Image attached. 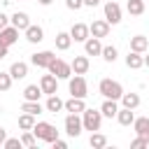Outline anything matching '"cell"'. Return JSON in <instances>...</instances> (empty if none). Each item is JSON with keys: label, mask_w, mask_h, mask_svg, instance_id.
Instances as JSON below:
<instances>
[{"label": "cell", "mask_w": 149, "mask_h": 149, "mask_svg": "<svg viewBox=\"0 0 149 149\" xmlns=\"http://www.w3.org/2000/svg\"><path fill=\"white\" fill-rule=\"evenodd\" d=\"M84 5L86 7H95V5H100V0H84Z\"/></svg>", "instance_id": "obj_41"}, {"label": "cell", "mask_w": 149, "mask_h": 149, "mask_svg": "<svg viewBox=\"0 0 149 149\" xmlns=\"http://www.w3.org/2000/svg\"><path fill=\"white\" fill-rule=\"evenodd\" d=\"M130 126H133V130H135L140 137H144V140L149 142V116H135V121H133Z\"/></svg>", "instance_id": "obj_11"}, {"label": "cell", "mask_w": 149, "mask_h": 149, "mask_svg": "<svg viewBox=\"0 0 149 149\" xmlns=\"http://www.w3.org/2000/svg\"><path fill=\"white\" fill-rule=\"evenodd\" d=\"M5 26H9V19H7V16H5L2 12H0V30H2Z\"/></svg>", "instance_id": "obj_39"}, {"label": "cell", "mask_w": 149, "mask_h": 149, "mask_svg": "<svg viewBox=\"0 0 149 149\" xmlns=\"http://www.w3.org/2000/svg\"><path fill=\"white\" fill-rule=\"evenodd\" d=\"M7 49H9V47H5V44H0V61H2L5 56H7Z\"/></svg>", "instance_id": "obj_40"}, {"label": "cell", "mask_w": 149, "mask_h": 149, "mask_svg": "<svg viewBox=\"0 0 149 149\" xmlns=\"http://www.w3.org/2000/svg\"><path fill=\"white\" fill-rule=\"evenodd\" d=\"M9 21H12V26H14L16 30H26V28L30 26V16H28L26 12H16Z\"/></svg>", "instance_id": "obj_18"}, {"label": "cell", "mask_w": 149, "mask_h": 149, "mask_svg": "<svg viewBox=\"0 0 149 149\" xmlns=\"http://www.w3.org/2000/svg\"><path fill=\"white\" fill-rule=\"evenodd\" d=\"M126 65H128L130 70H140V68H144L142 54H137V51H128V56H126Z\"/></svg>", "instance_id": "obj_22"}, {"label": "cell", "mask_w": 149, "mask_h": 149, "mask_svg": "<svg viewBox=\"0 0 149 149\" xmlns=\"http://www.w3.org/2000/svg\"><path fill=\"white\" fill-rule=\"evenodd\" d=\"M37 2H40V5H44V7H47V5H51V2H54V0H37Z\"/></svg>", "instance_id": "obj_43"}, {"label": "cell", "mask_w": 149, "mask_h": 149, "mask_svg": "<svg viewBox=\"0 0 149 149\" xmlns=\"http://www.w3.org/2000/svg\"><path fill=\"white\" fill-rule=\"evenodd\" d=\"M142 61H144V65L149 68V56H142Z\"/></svg>", "instance_id": "obj_44"}, {"label": "cell", "mask_w": 149, "mask_h": 149, "mask_svg": "<svg viewBox=\"0 0 149 149\" xmlns=\"http://www.w3.org/2000/svg\"><path fill=\"white\" fill-rule=\"evenodd\" d=\"M100 123H102V112L100 109H84L81 112V126L84 130H100Z\"/></svg>", "instance_id": "obj_3"}, {"label": "cell", "mask_w": 149, "mask_h": 149, "mask_svg": "<svg viewBox=\"0 0 149 149\" xmlns=\"http://www.w3.org/2000/svg\"><path fill=\"white\" fill-rule=\"evenodd\" d=\"M84 51H86V56H100V51H102L100 40L93 37V35H88V37L84 40Z\"/></svg>", "instance_id": "obj_14"}, {"label": "cell", "mask_w": 149, "mask_h": 149, "mask_svg": "<svg viewBox=\"0 0 149 149\" xmlns=\"http://www.w3.org/2000/svg\"><path fill=\"white\" fill-rule=\"evenodd\" d=\"M56 79H70L72 77V68H70V63H65V61H61V58H54L51 63H49V68H47Z\"/></svg>", "instance_id": "obj_5"}, {"label": "cell", "mask_w": 149, "mask_h": 149, "mask_svg": "<svg viewBox=\"0 0 149 149\" xmlns=\"http://www.w3.org/2000/svg\"><path fill=\"white\" fill-rule=\"evenodd\" d=\"M65 7L77 12V9H81V7H84V0H65Z\"/></svg>", "instance_id": "obj_37"}, {"label": "cell", "mask_w": 149, "mask_h": 149, "mask_svg": "<svg viewBox=\"0 0 149 149\" xmlns=\"http://www.w3.org/2000/svg\"><path fill=\"white\" fill-rule=\"evenodd\" d=\"M88 142H91L93 149H102V147H107V137H105L102 133H95V130L91 133V140H88Z\"/></svg>", "instance_id": "obj_31"}, {"label": "cell", "mask_w": 149, "mask_h": 149, "mask_svg": "<svg viewBox=\"0 0 149 149\" xmlns=\"http://www.w3.org/2000/svg\"><path fill=\"white\" fill-rule=\"evenodd\" d=\"M23 33H26V40H28V42H33V44H37V42H42V40H44V30H42L40 26H33V23H30Z\"/></svg>", "instance_id": "obj_17"}, {"label": "cell", "mask_w": 149, "mask_h": 149, "mask_svg": "<svg viewBox=\"0 0 149 149\" xmlns=\"http://www.w3.org/2000/svg\"><path fill=\"white\" fill-rule=\"evenodd\" d=\"M149 49V40L144 35H135L130 37V51H137V54H144Z\"/></svg>", "instance_id": "obj_19"}, {"label": "cell", "mask_w": 149, "mask_h": 149, "mask_svg": "<svg viewBox=\"0 0 149 149\" xmlns=\"http://www.w3.org/2000/svg\"><path fill=\"white\" fill-rule=\"evenodd\" d=\"M63 109L70 112V114H81L86 109V102H84V98H70V100L63 102Z\"/></svg>", "instance_id": "obj_15"}, {"label": "cell", "mask_w": 149, "mask_h": 149, "mask_svg": "<svg viewBox=\"0 0 149 149\" xmlns=\"http://www.w3.org/2000/svg\"><path fill=\"white\" fill-rule=\"evenodd\" d=\"M142 147H149V142H147L144 137H140V135H137V137L130 142V149H142Z\"/></svg>", "instance_id": "obj_36"}, {"label": "cell", "mask_w": 149, "mask_h": 149, "mask_svg": "<svg viewBox=\"0 0 149 149\" xmlns=\"http://www.w3.org/2000/svg\"><path fill=\"white\" fill-rule=\"evenodd\" d=\"M81 130H84L81 116H79V114H68V116H65V133H68L70 137H79Z\"/></svg>", "instance_id": "obj_7"}, {"label": "cell", "mask_w": 149, "mask_h": 149, "mask_svg": "<svg viewBox=\"0 0 149 149\" xmlns=\"http://www.w3.org/2000/svg\"><path fill=\"white\" fill-rule=\"evenodd\" d=\"M68 88H70V95H72V98H86V95H88V84H86L84 74H74V77H70Z\"/></svg>", "instance_id": "obj_4"}, {"label": "cell", "mask_w": 149, "mask_h": 149, "mask_svg": "<svg viewBox=\"0 0 149 149\" xmlns=\"http://www.w3.org/2000/svg\"><path fill=\"white\" fill-rule=\"evenodd\" d=\"M105 21L109 26L121 23V7H119V2H114V0H107L105 2Z\"/></svg>", "instance_id": "obj_6"}, {"label": "cell", "mask_w": 149, "mask_h": 149, "mask_svg": "<svg viewBox=\"0 0 149 149\" xmlns=\"http://www.w3.org/2000/svg\"><path fill=\"white\" fill-rule=\"evenodd\" d=\"M33 135H35L37 140L51 144V142L58 137V130H56V126L49 123V121H35V126H33Z\"/></svg>", "instance_id": "obj_1"}, {"label": "cell", "mask_w": 149, "mask_h": 149, "mask_svg": "<svg viewBox=\"0 0 149 149\" xmlns=\"http://www.w3.org/2000/svg\"><path fill=\"white\" fill-rule=\"evenodd\" d=\"M16 40H19V30H16L14 26H5V28L0 30V44H5V47H12Z\"/></svg>", "instance_id": "obj_13"}, {"label": "cell", "mask_w": 149, "mask_h": 149, "mask_svg": "<svg viewBox=\"0 0 149 149\" xmlns=\"http://www.w3.org/2000/svg\"><path fill=\"white\" fill-rule=\"evenodd\" d=\"M12 74L9 72H0V91H9L12 88Z\"/></svg>", "instance_id": "obj_34"}, {"label": "cell", "mask_w": 149, "mask_h": 149, "mask_svg": "<svg viewBox=\"0 0 149 149\" xmlns=\"http://www.w3.org/2000/svg\"><path fill=\"white\" fill-rule=\"evenodd\" d=\"M40 95H42V88L37 84H28L23 88V100H40Z\"/></svg>", "instance_id": "obj_27"}, {"label": "cell", "mask_w": 149, "mask_h": 149, "mask_svg": "<svg viewBox=\"0 0 149 149\" xmlns=\"http://www.w3.org/2000/svg\"><path fill=\"white\" fill-rule=\"evenodd\" d=\"M44 107H47V112L56 114V112H61V109H63V100L54 93V95H49V100H47V105H44Z\"/></svg>", "instance_id": "obj_29"}, {"label": "cell", "mask_w": 149, "mask_h": 149, "mask_svg": "<svg viewBox=\"0 0 149 149\" xmlns=\"http://www.w3.org/2000/svg\"><path fill=\"white\" fill-rule=\"evenodd\" d=\"M21 112H28V114L37 116V114H42V105H40V100H23Z\"/></svg>", "instance_id": "obj_25"}, {"label": "cell", "mask_w": 149, "mask_h": 149, "mask_svg": "<svg viewBox=\"0 0 149 149\" xmlns=\"http://www.w3.org/2000/svg\"><path fill=\"white\" fill-rule=\"evenodd\" d=\"M128 14L130 16H140V14H144V0H128Z\"/></svg>", "instance_id": "obj_28"}, {"label": "cell", "mask_w": 149, "mask_h": 149, "mask_svg": "<svg viewBox=\"0 0 149 149\" xmlns=\"http://www.w3.org/2000/svg\"><path fill=\"white\" fill-rule=\"evenodd\" d=\"M70 44H72L70 33H58V35H56V49H58V51H68Z\"/></svg>", "instance_id": "obj_26"}, {"label": "cell", "mask_w": 149, "mask_h": 149, "mask_svg": "<svg viewBox=\"0 0 149 149\" xmlns=\"http://www.w3.org/2000/svg\"><path fill=\"white\" fill-rule=\"evenodd\" d=\"M2 147H5V149H16V147H21V140H19V137H7V140L2 142Z\"/></svg>", "instance_id": "obj_35"}, {"label": "cell", "mask_w": 149, "mask_h": 149, "mask_svg": "<svg viewBox=\"0 0 149 149\" xmlns=\"http://www.w3.org/2000/svg\"><path fill=\"white\" fill-rule=\"evenodd\" d=\"M100 56H102L107 63H114V61H116V56H119V51H116V47H112V44H109V47H102Z\"/></svg>", "instance_id": "obj_32"}, {"label": "cell", "mask_w": 149, "mask_h": 149, "mask_svg": "<svg viewBox=\"0 0 149 149\" xmlns=\"http://www.w3.org/2000/svg\"><path fill=\"white\" fill-rule=\"evenodd\" d=\"M33 126H35V116L28 114V112H23V114L19 116V128H21V130H33Z\"/></svg>", "instance_id": "obj_30"}, {"label": "cell", "mask_w": 149, "mask_h": 149, "mask_svg": "<svg viewBox=\"0 0 149 149\" xmlns=\"http://www.w3.org/2000/svg\"><path fill=\"white\" fill-rule=\"evenodd\" d=\"M54 58H56L54 51H37V54L30 56V63H33L35 68H49V63H51Z\"/></svg>", "instance_id": "obj_9"}, {"label": "cell", "mask_w": 149, "mask_h": 149, "mask_svg": "<svg viewBox=\"0 0 149 149\" xmlns=\"http://www.w3.org/2000/svg\"><path fill=\"white\" fill-rule=\"evenodd\" d=\"M70 68H72L74 74H86L88 68H91V61H88V56H74L72 63H70Z\"/></svg>", "instance_id": "obj_12"}, {"label": "cell", "mask_w": 149, "mask_h": 149, "mask_svg": "<svg viewBox=\"0 0 149 149\" xmlns=\"http://www.w3.org/2000/svg\"><path fill=\"white\" fill-rule=\"evenodd\" d=\"M88 35H91V33H88V26H86V23H74V26L70 28V37H72L74 42H84Z\"/></svg>", "instance_id": "obj_16"}, {"label": "cell", "mask_w": 149, "mask_h": 149, "mask_svg": "<svg viewBox=\"0 0 149 149\" xmlns=\"http://www.w3.org/2000/svg\"><path fill=\"white\" fill-rule=\"evenodd\" d=\"M40 88H42V93L44 95H54V93H58V79L49 72V74H42V79H40Z\"/></svg>", "instance_id": "obj_8"}, {"label": "cell", "mask_w": 149, "mask_h": 149, "mask_svg": "<svg viewBox=\"0 0 149 149\" xmlns=\"http://www.w3.org/2000/svg\"><path fill=\"white\" fill-rule=\"evenodd\" d=\"M100 112H102V116H107V119H114V116H116V112H119V105H116V100H109V98H105V102L100 105Z\"/></svg>", "instance_id": "obj_21"}, {"label": "cell", "mask_w": 149, "mask_h": 149, "mask_svg": "<svg viewBox=\"0 0 149 149\" xmlns=\"http://www.w3.org/2000/svg\"><path fill=\"white\" fill-rule=\"evenodd\" d=\"M5 140H7V130H5V128H0V147H2V142H5Z\"/></svg>", "instance_id": "obj_42"}, {"label": "cell", "mask_w": 149, "mask_h": 149, "mask_svg": "<svg viewBox=\"0 0 149 149\" xmlns=\"http://www.w3.org/2000/svg\"><path fill=\"white\" fill-rule=\"evenodd\" d=\"M51 144H54V149H65V147H68V142H65V140H61V137H56Z\"/></svg>", "instance_id": "obj_38"}, {"label": "cell", "mask_w": 149, "mask_h": 149, "mask_svg": "<svg viewBox=\"0 0 149 149\" xmlns=\"http://www.w3.org/2000/svg\"><path fill=\"white\" fill-rule=\"evenodd\" d=\"M9 74H12V79H23V77L28 74V63H23V61H16V63H12V68H9Z\"/></svg>", "instance_id": "obj_20"}, {"label": "cell", "mask_w": 149, "mask_h": 149, "mask_svg": "<svg viewBox=\"0 0 149 149\" xmlns=\"http://www.w3.org/2000/svg\"><path fill=\"white\" fill-rule=\"evenodd\" d=\"M37 144V137L33 135V130H26L21 135V147H35Z\"/></svg>", "instance_id": "obj_33"}, {"label": "cell", "mask_w": 149, "mask_h": 149, "mask_svg": "<svg viewBox=\"0 0 149 149\" xmlns=\"http://www.w3.org/2000/svg\"><path fill=\"white\" fill-rule=\"evenodd\" d=\"M88 33L93 35V37H107L109 35V23L105 21V19H98V21H93L91 26H88Z\"/></svg>", "instance_id": "obj_10"}, {"label": "cell", "mask_w": 149, "mask_h": 149, "mask_svg": "<svg viewBox=\"0 0 149 149\" xmlns=\"http://www.w3.org/2000/svg\"><path fill=\"white\" fill-rule=\"evenodd\" d=\"M98 91H100V95L102 98H109V100H119L121 98V93H123V86L119 84V81H114V79H100V84H98Z\"/></svg>", "instance_id": "obj_2"}, {"label": "cell", "mask_w": 149, "mask_h": 149, "mask_svg": "<svg viewBox=\"0 0 149 149\" xmlns=\"http://www.w3.org/2000/svg\"><path fill=\"white\" fill-rule=\"evenodd\" d=\"M121 107H128V109H135L140 107V95L137 93H121Z\"/></svg>", "instance_id": "obj_23"}, {"label": "cell", "mask_w": 149, "mask_h": 149, "mask_svg": "<svg viewBox=\"0 0 149 149\" xmlns=\"http://www.w3.org/2000/svg\"><path fill=\"white\" fill-rule=\"evenodd\" d=\"M116 121H119L121 126H130V123L135 121L133 109H128V107H119V112H116Z\"/></svg>", "instance_id": "obj_24"}]
</instances>
